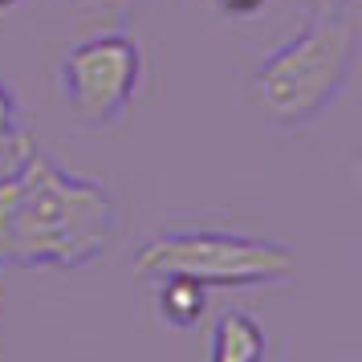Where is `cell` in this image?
I'll return each instance as SVG.
<instances>
[{"label": "cell", "mask_w": 362, "mask_h": 362, "mask_svg": "<svg viewBox=\"0 0 362 362\" xmlns=\"http://www.w3.org/2000/svg\"><path fill=\"white\" fill-rule=\"evenodd\" d=\"M264 354H269V338L252 313L224 310L212 322L208 362H264Z\"/></svg>", "instance_id": "6"}, {"label": "cell", "mask_w": 362, "mask_h": 362, "mask_svg": "<svg viewBox=\"0 0 362 362\" xmlns=\"http://www.w3.org/2000/svg\"><path fill=\"white\" fill-rule=\"evenodd\" d=\"M21 127H25V122H21V102H17V94L0 82V143H8V139L21 131Z\"/></svg>", "instance_id": "8"}, {"label": "cell", "mask_w": 362, "mask_h": 362, "mask_svg": "<svg viewBox=\"0 0 362 362\" xmlns=\"http://www.w3.org/2000/svg\"><path fill=\"white\" fill-rule=\"evenodd\" d=\"M151 305H155L163 326L196 329L208 317L212 289L192 277H180V273H163V277H151Z\"/></svg>", "instance_id": "5"}, {"label": "cell", "mask_w": 362, "mask_h": 362, "mask_svg": "<svg viewBox=\"0 0 362 362\" xmlns=\"http://www.w3.org/2000/svg\"><path fill=\"white\" fill-rule=\"evenodd\" d=\"M17 4H25V0H0V13H13Z\"/></svg>", "instance_id": "11"}, {"label": "cell", "mask_w": 362, "mask_h": 362, "mask_svg": "<svg viewBox=\"0 0 362 362\" xmlns=\"http://www.w3.org/2000/svg\"><path fill=\"white\" fill-rule=\"evenodd\" d=\"M122 236L115 192L74 175L21 127L0 143V264L86 269Z\"/></svg>", "instance_id": "1"}, {"label": "cell", "mask_w": 362, "mask_h": 362, "mask_svg": "<svg viewBox=\"0 0 362 362\" xmlns=\"http://www.w3.org/2000/svg\"><path fill=\"white\" fill-rule=\"evenodd\" d=\"M305 13H358L362 0H301Z\"/></svg>", "instance_id": "10"}, {"label": "cell", "mask_w": 362, "mask_h": 362, "mask_svg": "<svg viewBox=\"0 0 362 362\" xmlns=\"http://www.w3.org/2000/svg\"><path fill=\"white\" fill-rule=\"evenodd\" d=\"M139 277L180 273L208 289H273L297 277V252L281 240L232 228H163L134 252Z\"/></svg>", "instance_id": "3"}, {"label": "cell", "mask_w": 362, "mask_h": 362, "mask_svg": "<svg viewBox=\"0 0 362 362\" xmlns=\"http://www.w3.org/2000/svg\"><path fill=\"white\" fill-rule=\"evenodd\" d=\"M196 4H204V0H196Z\"/></svg>", "instance_id": "12"}, {"label": "cell", "mask_w": 362, "mask_h": 362, "mask_svg": "<svg viewBox=\"0 0 362 362\" xmlns=\"http://www.w3.org/2000/svg\"><path fill=\"white\" fill-rule=\"evenodd\" d=\"M358 13H305V25L252 69V106L277 131H301L342 98L358 69Z\"/></svg>", "instance_id": "2"}, {"label": "cell", "mask_w": 362, "mask_h": 362, "mask_svg": "<svg viewBox=\"0 0 362 362\" xmlns=\"http://www.w3.org/2000/svg\"><path fill=\"white\" fill-rule=\"evenodd\" d=\"M74 4V13L90 25H98V29H118V25H127V17L134 13V4L139 0H69Z\"/></svg>", "instance_id": "7"}, {"label": "cell", "mask_w": 362, "mask_h": 362, "mask_svg": "<svg viewBox=\"0 0 362 362\" xmlns=\"http://www.w3.org/2000/svg\"><path fill=\"white\" fill-rule=\"evenodd\" d=\"M143 82H147V53L139 37H131L122 25L98 29L86 41L69 45L53 69V90L66 115L86 131L115 127L139 98Z\"/></svg>", "instance_id": "4"}, {"label": "cell", "mask_w": 362, "mask_h": 362, "mask_svg": "<svg viewBox=\"0 0 362 362\" xmlns=\"http://www.w3.org/2000/svg\"><path fill=\"white\" fill-rule=\"evenodd\" d=\"M204 4H212L220 17H232V21H252L269 8V0H204Z\"/></svg>", "instance_id": "9"}]
</instances>
